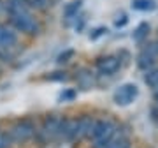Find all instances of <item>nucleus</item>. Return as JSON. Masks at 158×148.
<instances>
[{"mask_svg": "<svg viewBox=\"0 0 158 148\" xmlns=\"http://www.w3.org/2000/svg\"><path fill=\"white\" fill-rule=\"evenodd\" d=\"M19 34L9 23L0 21V62H12L16 58Z\"/></svg>", "mask_w": 158, "mask_h": 148, "instance_id": "20e7f679", "label": "nucleus"}, {"mask_svg": "<svg viewBox=\"0 0 158 148\" xmlns=\"http://www.w3.org/2000/svg\"><path fill=\"white\" fill-rule=\"evenodd\" d=\"M155 63H156V57H153L151 53H148L146 50H142L139 53V57H137V67L141 69V71H149V69L155 67Z\"/></svg>", "mask_w": 158, "mask_h": 148, "instance_id": "6e6552de", "label": "nucleus"}, {"mask_svg": "<svg viewBox=\"0 0 158 148\" xmlns=\"http://www.w3.org/2000/svg\"><path fill=\"white\" fill-rule=\"evenodd\" d=\"M153 97H155V101L158 102V88H155V90H153Z\"/></svg>", "mask_w": 158, "mask_h": 148, "instance_id": "412c9836", "label": "nucleus"}, {"mask_svg": "<svg viewBox=\"0 0 158 148\" xmlns=\"http://www.w3.org/2000/svg\"><path fill=\"white\" fill-rule=\"evenodd\" d=\"M132 7L137 11H151L155 9V2L153 0H132Z\"/></svg>", "mask_w": 158, "mask_h": 148, "instance_id": "f8f14e48", "label": "nucleus"}, {"mask_svg": "<svg viewBox=\"0 0 158 148\" xmlns=\"http://www.w3.org/2000/svg\"><path fill=\"white\" fill-rule=\"evenodd\" d=\"M74 97H76V92L74 90H65V92H62V95H60V101H72Z\"/></svg>", "mask_w": 158, "mask_h": 148, "instance_id": "a211bd4d", "label": "nucleus"}, {"mask_svg": "<svg viewBox=\"0 0 158 148\" xmlns=\"http://www.w3.org/2000/svg\"><path fill=\"white\" fill-rule=\"evenodd\" d=\"M148 53H151L153 57L158 58V41H151L149 44H146V48H144Z\"/></svg>", "mask_w": 158, "mask_h": 148, "instance_id": "dca6fc26", "label": "nucleus"}, {"mask_svg": "<svg viewBox=\"0 0 158 148\" xmlns=\"http://www.w3.org/2000/svg\"><path fill=\"white\" fill-rule=\"evenodd\" d=\"M107 148H130L128 146V141H127V137H123V136H119V137H116L111 145H109Z\"/></svg>", "mask_w": 158, "mask_h": 148, "instance_id": "4468645a", "label": "nucleus"}, {"mask_svg": "<svg viewBox=\"0 0 158 148\" xmlns=\"http://www.w3.org/2000/svg\"><path fill=\"white\" fill-rule=\"evenodd\" d=\"M148 30H149V25H146V23L139 25V28H137L135 34H134V39H135V41H142L148 35Z\"/></svg>", "mask_w": 158, "mask_h": 148, "instance_id": "ddd939ff", "label": "nucleus"}, {"mask_svg": "<svg viewBox=\"0 0 158 148\" xmlns=\"http://www.w3.org/2000/svg\"><path fill=\"white\" fill-rule=\"evenodd\" d=\"M137 95H139L137 85H134V83H123V85H119L114 90L113 99L118 106H128V104H132L137 99Z\"/></svg>", "mask_w": 158, "mask_h": 148, "instance_id": "423d86ee", "label": "nucleus"}, {"mask_svg": "<svg viewBox=\"0 0 158 148\" xmlns=\"http://www.w3.org/2000/svg\"><path fill=\"white\" fill-rule=\"evenodd\" d=\"M62 122L63 116L58 115H46L42 122L37 125V134L35 139H39L40 143H53V141H60V129H62Z\"/></svg>", "mask_w": 158, "mask_h": 148, "instance_id": "39448f33", "label": "nucleus"}, {"mask_svg": "<svg viewBox=\"0 0 158 148\" xmlns=\"http://www.w3.org/2000/svg\"><path fill=\"white\" fill-rule=\"evenodd\" d=\"M21 2L28 7L30 11L44 12V11H48L49 7H53V2H55V0H21Z\"/></svg>", "mask_w": 158, "mask_h": 148, "instance_id": "1a4fd4ad", "label": "nucleus"}, {"mask_svg": "<svg viewBox=\"0 0 158 148\" xmlns=\"http://www.w3.org/2000/svg\"><path fill=\"white\" fill-rule=\"evenodd\" d=\"M151 116H153V122L156 124V127H158V104L153 108V111H151Z\"/></svg>", "mask_w": 158, "mask_h": 148, "instance_id": "6ab92c4d", "label": "nucleus"}, {"mask_svg": "<svg viewBox=\"0 0 158 148\" xmlns=\"http://www.w3.org/2000/svg\"><path fill=\"white\" fill-rule=\"evenodd\" d=\"M11 146V143H9V137H7L6 131L0 127V148H9Z\"/></svg>", "mask_w": 158, "mask_h": 148, "instance_id": "f3484780", "label": "nucleus"}, {"mask_svg": "<svg viewBox=\"0 0 158 148\" xmlns=\"http://www.w3.org/2000/svg\"><path fill=\"white\" fill-rule=\"evenodd\" d=\"M72 57H74V50H67V51H63V53L58 55L56 62L58 63H67V62H70V58Z\"/></svg>", "mask_w": 158, "mask_h": 148, "instance_id": "2eb2a0df", "label": "nucleus"}, {"mask_svg": "<svg viewBox=\"0 0 158 148\" xmlns=\"http://www.w3.org/2000/svg\"><path fill=\"white\" fill-rule=\"evenodd\" d=\"M83 6V0H72V2H69L65 9H63V16L67 18V20H74V18H77V12Z\"/></svg>", "mask_w": 158, "mask_h": 148, "instance_id": "9d476101", "label": "nucleus"}, {"mask_svg": "<svg viewBox=\"0 0 158 148\" xmlns=\"http://www.w3.org/2000/svg\"><path fill=\"white\" fill-rule=\"evenodd\" d=\"M7 137H9V143L11 145H27L32 139H35V134H37V124L35 120L25 116V118H18L14 120L9 129L6 131Z\"/></svg>", "mask_w": 158, "mask_h": 148, "instance_id": "7ed1b4c3", "label": "nucleus"}, {"mask_svg": "<svg viewBox=\"0 0 158 148\" xmlns=\"http://www.w3.org/2000/svg\"><path fill=\"white\" fill-rule=\"evenodd\" d=\"M144 83H146L149 88H158V67H153L149 71H146L144 74Z\"/></svg>", "mask_w": 158, "mask_h": 148, "instance_id": "9b49d317", "label": "nucleus"}, {"mask_svg": "<svg viewBox=\"0 0 158 148\" xmlns=\"http://www.w3.org/2000/svg\"><path fill=\"white\" fill-rule=\"evenodd\" d=\"M4 14L7 16V23L19 35L37 37L42 32V25H40L39 18L35 16V12L30 11L21 0H7Z\"/></svg>", "mask_w": 158, "mask_h": 148, "instance_id": "f257e3e1", "label": "nucleus"}, {"mask_svg": "<svg viewBox=\"0 0 158 148\" xmlns=\"http://www.w3.org/2000/svg\"><path fill=\"white\" fill-rule=\"evenodd\" d=\"M6 2H7V0H0V14H4V12H6Z\"/></svg>", "mask_w": 158, "mask_h": 148, "instance_id": "aec40b11", "label": "nucleus"}, {"mask_svg": "<svg viewBox=\"0 0 158 148\" xmlns=\"http://www.w3.org/2000/svg\"><path fill=\"white\" fill-rule=\"evenodd\" d=\"M116 137H119L118 125L107 118H100L93 122L88 139L93 143V148H107Z\"/></svg>", "mask_w": 158, "mask_h": 148, "instance_id": "f03ea898", "label": "nucleus"}, {"mask_svg": "<svg viewBox=\"0 0 158 148\" xmlns=\"http://www.w3.org/2000/svg\"><path fill=\"white\" fill-rule=\"evenodd\" d=\"M95 69L100 76H113L121 69V58L118 55H106V57L97 58Z\"/></svg>", "mask_w": 158, "mask_h": 148, "instance_id": "0eeeda50", "label": "nucleus"}]
</instances>
